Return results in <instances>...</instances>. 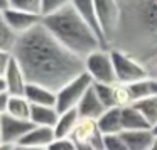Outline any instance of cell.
<instances>
[{"mask_svg": "<svg viewBox=\"0 0 157 150\" xmlns=\"http://www.w3.org/2000/svg\"><path fill=\"white\" fill-rule=\"evenodd\" d=\"M12 54L27 83L46 86L56 93L86 71L85 59L66 49L42 22L19 36Z\"/></svg>", "mask_w": 157, "mask_h": 150, "instance_id": "1", "label": "cell"}, {"mask_svg": "<svg viewBox=\"0 0 157 150\" xmlns=\"http://www.w3.org/2000/svg\"><path fill=\"white\" fill-rule=\"evenodd\" d=\"M42 25L64 46L79 58L86 59L91 52L103 49L96 32L79 17L73 5L42 17Z\"/></svg>", "mask_w": 157, "mask_h": 150, "instance_id": "2", "label": "cell"}, {"mask_svg": "<svg viewBox=\"0 0 157 150\" xmlns=\"http://www.w3.org/2000/svg\"><path fill=\"white\" fill-rule=\"evenodd\" d=\"M115 66V74H117V83L120 84H132V83L142 81L145 78H150L149 71L140 64L137 59H133L128 52H123L120 49L110 51Z\"/></svg>", "mask_w": 157, "mask_h": 150, "instance_id": "3", "label": "cell"}, {"mask_svg": "<svg viewBox=\"0 0 157 150\" xmlns=\"http://www.w3.org/2000/svg\"><path fill=\"white\" fill-rule=\"evenodd\" d=\"M93 86V79L88 73H83L73 81H69L66 86H63L58 91V101H56V108L59 113H64L68 110L78 108L81 99L85 98L86 91Z\"/></svg>", "mask_w": 157, "mask_h": 150, "instance_id": "4", "label": "cell"}, {"mask_svg": "<svg viewBox=\"0 0 157 150\" xmlns=\"http://www.w3.org/2000/svg\"><path fill=\"white\" fill-rule=\"evenodd\" d=\"M86 73L91 76L93 83H103V84H117L115 66H113L112 54L105 49L91 52L85 59Z\"/></svg>", "mask_w": 157, "mask_h": 150, "instance_id": "5", "label": "cell"}, {"mask_svg": "<svg viewBox=\"0 0 157 150\" xmlns=\"http://www.w3.org/2000/svg\"><path fill=\"white\" fill-rule=\"evenodd\" d=\"M93 2H95L96 15H98L100 25H101L106 41H113L122 24V7H120L118 0H93Z\"/></svg>", "mask_w": 157, "mask_h": 150, "instance_id": "6", "label": "cell"}, {"mask_svg": "<svg viewBox=\"0 0 157 150\" xmlns=\"http://www.w3.org/2000/svg\"><path fill=\"white\" fill-rule=\"evenodd\" d=\"M32 128H34V123L31 120L15 118V116L9 115V113L0 116V137H2V143L14 145V147L19 145L21 140Z\"/></svg>", "mask_w": 157, "mask_h": 150, "instance_id": "7", "label": "cell"}, {"mask_svg": "<svg viewBox=\"0 0 157 150\" xmlns=\"http://www.w3.org/2000/svg\"><path fill=\"white\" fill-rule=\"evenodd\" d=\"M71 138L76 143H91L96 150H105V135L98 126V120L79 118Z\"/></svg>", "mask_w": 157, "mask_h": 150, "instance_id": "8", "label": "cell"}, {"mask_svg": "<svg viewBox=\"0 0 157 150\" xmlns=\"http://www.w3.org/2000/svg\"><path fill=\"white\" fill-rule=\"evenodd\" d=\"M5 21L10 25V29L17 36H22L25 32H29L31 29H34L36 25H39L42 22V17L37 14H31L25 10H17V9H9L4 12Z\"/></svg>", "mask_w": 157, "mask_h": 150, "instance_id": "9", "label": "cell"}, {"mask_svg": "<svg viewBox=\"0 0 157 150\" xmlns=\"http://www.w3.org/2000/svg\"><path fill=\"white\" fill-rule=\"evenodd\" d=\"M71 5L79 14V17L96 32L98 39L101 41L103 49H108V41H106L105 34H103V31H101V25H100L98 15H96V9H95V2H93V0H73Z\"/></svg>", "mask_w": 157, "mask_h": 150, "instance_id": "10", "label": "cell"}, {"mask_svg": "<svg viewBox=\"0 0 157 150\" xmlns=\"http://www.w3.org/2000/svg\"><path fill=\"white\" fill-rule=\"evenodd\" d=\"M5 84H7V93L10 96H24L25 88H27V78H25L22 68L19 66V62L15 61V58L10 61L9 69L4 76Z\"/></svg>", "mask_w": 157, "mask_h": 150, "instance_id": "11", "label": "cell"}, {"mask_svg": "<svg viewBox=\"0 0 157 150\" xmlns=\"http://www.w3.org/2000/svg\"><path fill=\"white\" fill-rule=\"evenodd\" d=\"M76 110H78V113H79L81 118H93V120H98L100 116L106 111L105 105H103L101 99L98 98V95H96V91H95L93 86L86 91L85 98L81 99V103L78 105Z\"/></svg>", "mask_w": 157, "mask_h": 150, "instance_id": "12", "label": "cell"}, {"mask_svg": "<svg viewBox=\"0 0 157 150\" xmlns=\"http://www.w3.org/2000/svg\"><path fill=\"white\" fill-rule=\"evenodd\" d=\"M24 96L29 99V103L39 106H56V101H58V93L56 91L41 84H34V83H27Z\"/></svg>", "mask_w": 157, "mask_h": 150, "instance_id": "13", "label": "cell"}, {"mask_svg": "<svg viewBox=\"0 0 157 150\" xmlns=\"http://www.w3.org/2000/svg\"><path fill=\"white\" fill-rule=\"evenodd\" d=\"M56 140V132L51 126H36L21 140V147H49ZM17 147V145H15Z\"/></svg>", "mask_w": 157, "mask_h": 150, "instance_id": "14", "label": "cell"}, {"mask_svg": "<svg viewBox=\"0 0 157 150\" xmlns=\"http://www.w3.org/2000/svg\"><path fill=\"white\" fill-rule=\"evenodd\" d=\"M122 137L125 140L128 150H149L155 143V137H154L150 128L149 130H128V132H122Z\"/></svg>", "mask_w": 157, "mask_h": 150, "instance_id": "15", "label": "cell"}, {"mask_svg": "<svg viewBox=\"0 0 157 150\" xmlns=\"http://www.w3.org/2000/svg\"><path fill=\"white\" fill-rule=\"evenodd\" d=\"M135 9H139V21L142 25L150 36L157 37V0H140Z\"/></svg>", "mask_w": 157, "mask_h": 150, "instance_id": "16", "label": "cell"}, {"mask_svg": "<svg viewBox=\"0 0 157 150\" xmlns=\"http://www.w3.org/2000/svg\"><path fill=\"white\" fill-rule=\"evenodd\" d=\"M98 126L103 135H115L123 132L122 125V108H108L101 116L98 118Z\"/></svg>", "mask_w": 157, "mask_h": 150, "instance_id": "17", "label": "cell"}, {"mask_svg": "<svg viewBox=\"0 0 157 150\" xmlns=\"http://www.w3.org/2000/svg\"><path fill=\"white\" fill-rule=\"evenodd\" d=\"M59 120V111L56 106H39L32 105L31 122L36 126H51L54 128Z\"/></svg>", "mask_w": 157, "mask_h": 150, "instance_id": "18", "label": "cell"}, {"mask_svg": "<svg viewBox=\"0 0 157 150\" xmlns=\"http://www.w3.org/2000/svg\"><path fill=\"white\" fill-rule=\"evenodd\" d=\"M122 125H123V132H128V130H149V128H152V126L149 125V122L145 120V116H144L133 105L122 108Z\"/></svg>", "mask_w": 157, "mask_h": 150, "instance_id": "19", "label": "cell"}, {"mask_svg": "<svg viewBox=\"0 0 157 150\" xmlns=\"http://www.w3.org/2000/svg\"><path fill=\"white\" fill-rule=\"evenodd\" d=\"M79 113L78 110H68L64 113H59V120L54 126V132H56V138H68V137L73 135L76 125L79 122Z\"/></svg>", "mask_w": 157, "mask_h": 150, "instance_id": "20", "label": "cell"}, {"mask_svg": "<svg viewBox=\"0 0 157 150\" xmlns=\"http://www.w3.org/2000/svg\"><path fill=\"white\" fill-rule=\"evenodd\" d=\"M127 86H128L133 103L139 101V99L150 98V96H157V79L154 78H145L142 81L132 83V84H127Z\"/></svg>", "mask_w": 157, "mask_h": 150, "instance_id": "21", "label": "cell"}, {"mask_svg": "<svg viewBox=\"0 0 157 150\" xmlns=\"http://www.w3.org/2000/svg\"><path fill=\"white\" fill-rule=\"evenodd\" d=\"M7 113L21 120H31L32 103H29V99L25 96H10Z\"/></svg>", "mask_w": 157, "mask_h": 150, "instance_id": "22", "label": "cell"}, {"mask_svg": "<svg viewBox=\"0 0 157 150\" xmlns=\"http://www.w3.org/2000/svg\"><path fill=\"white\" fill-rule=\"evenodd\" d=\"M19 36L10 29V25L5 21L4 12H0V51H9L12 52L17 44Z\"/></svg>", "mask_w": 157, "mask_h": 150, "instance_id": "23", "label": "cell"}, {"mask_svg": "<svg viewBox=\"0 0 157 150\" xmlns=\"http://www.w3.org/2000/svg\"><path fill=\"white\" fill-rule=\"evenodd\" d=\"M137 110L145 116V120L149 122L150 126H154L157 123V96H150L145 99H139L133 103Z\"/></svg>", "mask_w": 157, "mask_h": 150, "instance_id": "24", "label": "cell"}, {"mask_svg": "<svg viewBox=\"0 0 157 150\" xmlns=\"http://www.w3.org/2000/svg\"><path fill=\"white\" fill-rule=\"evenodd\" d=\"M98 98L101 99V103L105 105V108H115L117 99H115V84H103V83H93Z\"/></svg>", "mask_w": 157, "mask_h": 150, "instance_id": "25", "label": "cell"}, {"mask_svg": "<svg viewBox=\"0 0 157 150\" xmlns=\"http://www.w3.org/2000/svg\"><path fill=\"white\" fill-rule=\"evenodd\" d=\"M10 9H17V10H25V12H31V14L41 15L42 0H10Z\"/></svg>", "mask_w": 157, "mask_h": 150, "instance_id": "26", "label": "cell"}, {"mask_svg": "<svg viewBox=\"0 0 157 150\" xmlns=\"http://www.w3.org/2000/svg\"><path fill=\"white\" fill-rule=\"evenodd\" d=\"M73 0H42V9H41V15L46 17V15L56 14V12L66 9L68 5H71Z\"/></svg>", "mask_w": 157, "mask_h": 150, "instance_id": "27", "label": "cell"}, {"mask_svg": "<svg viewBox=\"0 0 157 150\" xmlns=\"http://www.w3.org/2000/svg\"><path fill=\"white\" fill-rule=\"evenodd\" d=\"M115 99H117V106L118 108H125V106L133 105V99L130 96V91H128V86L127 84H120V83L115 84Z\"/></svg>", "mask_w": 157, "mask_h": 150, "instance_id": "28", "label": "cell"}, {"mask_svg": "<svg viewBox=\"0 0 157 150\" xmlns=\"http://www.w3.org/2000/svg\"><path fill=\"white\" fill-rule=\"evenodd\" d=\"M105 150H128L122 133L105 135Z\"/></svg>", "mask_w": 157, "mask_h": 150, "instance_id": "29", "label": "cell"}, {"mask_svg": "<svg viewBox=\"0 0 157 150\" xmlns=\"http://www.w3.org/2000/svg\"><path fill=\"white\" fill-rule=\"evenodd\" d=\"M48 148L49 150H76V145H75V140L71 137H68V138H56Z\"/></svg>", "mask_w": 157, "mask_h": 150, "instance_id": "30", "label": "cell"}, {"mask_svg": "<svg viewBox=\"0 0 157 150\" xmlns=\"http://www.w3.org/2000/svg\"><path fill=\"white\" fill-rule=\"evenodd\" d=\"M14 59V54L9 51H0V78H4L9 69V64Z\"/></svg>", "mask_w": 157, "mask_h": 150, "instance_id": "31", "label": "cell"}, {"mask_svg": "<svg viewBox=\"0 0 157 150\" xmlns=\"http://www.w3.org/2000/svg\"><path fill=\"white\" fill-rule=\"evenodd\" d=\"M9 99H10V95L7 91L5 93H0V116L7 113V108H9Z\"/></svg>", "mask_w": 157, "mask_h": 150, "instance_id": "32", "label": "cell"}, {"mask_svg": "<svg viewBox=\"0 0 157 150\" xmlns=\"http://www.w3.org/2000/svg\"><path fill=\"white\" fill-rule=\"evenodd\" d=\"M75 145H76V150H96L91 143H76L75 142Z\"/></svg>", "mask_w": 157, "mask_h": 150, "instance_id": "33", "label": "cell"}, {"mask_svg": "<svg viewBox=\"0 0 157 150\" xmlns=\"http://www.w3.org/2000/svg\"><path fill=\"white\" fill-rule=\"evenodd\" d=\"M14 150H49L48 147H21V145H17Z\"/></svg>", "mask_w": 157, "mask_h": 150, "instance_id": "34", "label": "cell"}, {"mask_svg": "<svg viewBox=\"0 0 157 150\" xmlns=\"http://www.w3.org/2000/svg\"><path fill=\"white\" fill-rule=\"evenodd\" d=\"M10 9V0H0V12H5Z\"/></svg>", "mask_w": 157, "mask_h": 150, "instance_id": "35", "label": "cell"}, {"mask_svg": "<svg viewBox=\"0 0 157 150\" xmlns=\"http://www.w3.org/2000/svg\"><path fill=\"white\" fill-rule=\"evenodd\" d=\"M7 91V84H5V79L0 78V93H5Z\"/></svg>", "mask_w": 157, "mask_h": 150, "instance_id": "36", "label": "cell"}, {"mask_svg": "<svg viewBox=\"0 0 157 150\" xmlns=\"http://www.w3.org/2000/svg\"><path fill=\"white\" fill-rule=\"evenodd\" d=\"M15 147L14 145H7V143H2V145H0V150H14Z\"/></svg>", "mask_w": 157, "mask_h": 150, "instance_id": "37", "label": "cell"}, {"mask_svg": "<svg viewBox=\"0 0 157 150\" xmlns=\"http://www.w3.org/2000/svg\"><path fill=\"white\" fill-rule=\"evenodd\" d=\"M150 130H152L154 137H155V140H157V123H155V125H154V126H152V128H150Z\"/></svg>", "mask_w": 157, "mask_h": 150, "instance_id": "38", "label": "cell"}, {"mask_svg": "<svg viewBox=\"0 0 157 150\" xmlns=\"http://www.w3.org/2000/svg\"><path fill=\"white\" fill-rule=\"evenodd\" d=\"M149 150H157V140H155V143H154V145L152 147H150V148Z\"/></svg>", "mask_w": 157, "mask_h": 150, "instance_id": "39", "label": "cell"}, {"mask_svg": "<svg viewBox=\"0 0 157 150\" xmlns=\"http://www.w3.org/2000/svg\"><path fill=\"white\" fill-rule=\"evenodd\" d=\"M0 145H2V137H0Z\"/></svg>", "mask_w": 157, "mask_h": 150, "instance_id": "40", "label": "cell"}]
</instances>
